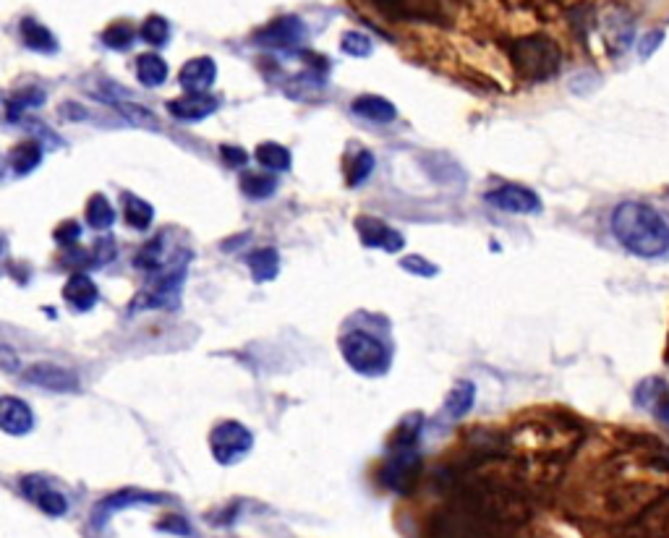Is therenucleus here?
Wrapping results in <instances>:
<instances>
[{"label": "nucleus", "mask_w": 669, "mask_h": 538, "mask_svg": "<svg viewBox=\"0 0 669 538\" xmlns=\"http://www.w3.org/2000/svg\"><path fill=\"white\" fill-rule=\"evenodd\" d=\"M220 108V100L212 95H186L181 100L168 102V113L176 118V121L196 123L204 121L207 115H212Z\"/></svg>", "instance_id": "15"}, {"label": "nucleus", "mask_w": 669, "mask_h": 538, "mask_svg": "<svg viewBox=\"0 0 669 538\" xmlns=\"http://www.w3.org/2000/svg\"><path fill=\"white\" fill-rule=\"evenodd\" d=\"M19 32H21V42H24L29 50H34V53L50 55L58 50V40H55L53 32H50L48 27H42L40 21L24 19L19 24Z\"/></svg>", "instance_id": "18"}, {"label": "nucleus", "mask_w": 669, "mask_h": 538, "mask_svg": "<svg viewBox=\"0 0 669 538\" xmlns=\"http://www.w3.org/2000/svg\"><path fill=\"white\" fill-rule=\"evenodd\" d=\"M160 502H163L160 494H149V491H142V489H121V491H115V494H110V497L102 499L100 505L95 507L92 523H95L97 528H102V525L108 523V518L113 515V512L126 510V507H134V505H160Z\"/></svg>", "instance_id": "9"}, {"label": "nucleus", "mask_w": 669, "mask_h": 538, "mask_svg": "<svg viewBox=\"0 0 669 538\" xmlns=\"http://www.w3.org/2000/svg\"><path fill=\"white\" fill-rule=\"evenodd\" d=\"M34 426V416L29 411V405L19 397H3L0 400V429L11 434V437H21L29 434Z\"/></svg>", "instance_id": "14"}, {"label": "nucleus", "mask_w": 669, "mask_h": 538, "mask_svg": "<svg viewBox=\"0 0 669 538\" xmlns=\"http://www.w3.org/2000/svg\"><path fill=\"white\" fill-rule=\"evenodd\" d=\"M476 400V387L471 382H458L453 387V392L447 395L445 400V416L450 421H460L463 416H468L471 405Z\"/></svg>", "instance_id": "20"}, {"label": "nucleus", "mask_w": 669, "mask_h": 538, "mask_svg": "<svg viewBox=\"0 0 669 538\" xmlns=\"http://www.w3.org/2000/svg\"><path fill=\"white\" fill-rule=\"evenodd\" d=\"M115 256V243L113 238H100V241L95 243V262L102 264V262H110Z\"/></svg>", "instance_id": "40"}, {"label": "nucleus", "mask_w": 669, "mask_h": 538, "mask_svg": "<svg viewBox=\"0 0 669 538\" xmlns=\"http://www.w3.org/2000/svg\"><path fill=\"white\" fill-rule=\"evenodd\" d=\"M400 267L406 269V272H411V275H419V277H434L440 269L434 267V264H429L424 259V256H406L403 262H400Z\"/></svg>", "instance_id": "34"}, {"label": "nucleus", "mask_w": 669, "mask_h": 538, "mask_svg": "<svg viewBox=\"0 0 669 538\" xmlns=\"http://www.w3.org/2000/svg\"><path fill=\"white\" fill-rule=\"evenodd\" d=\"M351 110L359 118H366V121L372 123H392L395 118H398V110H395V105H392L390 100H385V97H377V95H364L359 97V100H353Z\"/></svg>", "instance_id": "17"}, {"label": "nucleus", "mask_w": 669, "mask_h": 538, "mask_svg": "<svg viewBox=\"0 0 669 538\" xmlns=\"http://www.w3.org/2000/svg\"><path fill=\"white\" fill-rule=\"evenodd\" d=\"M136 76L142 81L144 87H160L168 79V63L155 53H144L139 55L136 61Z\"/></svg>", "instance_id": "21"}, {"label": "nucleus", "mask_w": 669, "mask_h": 538, "mask_svg": "<svg viewBox=\"0 0 669 538\" xmlns=\"http://www.w3.org/2000/svg\"><path fill=\"white\" fill-rule=\"evenodd\" d=\"M656 416L662 418L664 424H669V403H662V408H659V411H656Z\"/></svg>", "instance_id": "42"}, {"label": "nucleus", "mask_w": 669, "mask_h": 538, "mask_svg": "<svg viewBox=\"0 0 669 538\" xmlns=\"http://www.w3.org/2000/svg\"><path fill=\"white\" fill-rule=\"evenodd\" d=\"M220 155H223L225 165H230V168H244L246 162H249V155L241 147H228V144H223Z\"/></svg>", "instance_id": "39"}, {"label": "nucleus", "mask_w": 669, "mask_h": 538, "mask_svg": "<svg viewBox=\"0 0 669 538\" xmlns=\"http://www.w3.org/2000/svg\"><path fill=\"white\" fill-rule=\"evenodd\" d=\"M115 222V209L113 204L105 199L102 194H95L87 204V225L95 230H108Z\"/></svg>", "instance_id": "26"}, {"label": "nucleus", "mask_w": 669, "mask_h": 538, "mask_svg": "<svg viewBox=\"0 0 669 538\" xmlns=\"http://www.w3.org/2000/svg\"><path fill=\"white\" fill-rule=\"evenodd\" d=\"M421 476V455L419 447L406 450H390V458L379 471V484L395 494H411L416 489V481Z\"/></svg>", "instance_id": "4"}, {"label": "nucleus", "mask_w": 669, "mask_h": 538, "mask_svg": "<svg viewBox=\"0 0 669 538\" xmlns=\"http://www.w3.org/2000/svg\"><path fill=\"white\" fill-rule=\"evenodd\" d=\"M142 40L152 48H163L170 40V24L163 16H149L142 24Z\"/></svg>", "instance_id": "30"}, {"label": "nucleus", "mask_w": 669, "mask_h": 538, "mask_svg": "<svg viewBox=\"0 0 669 538\" xmlns=\"http://www.w3.org/2000/svg\"><path fill=\"white\" fill-rule=\"evenodd\" d=\"M21 491H24V494H27L45 515H50V518H61V515H66L68 512V499L63 497L61 491H55L53 486H48V481H42V478H24Z\"/></svg>", "instance_id": "12"}, {"label": "nucleus", "mask_w": 669, "mask_h": 538, "mask_svg": "<svg viewBox=\"0 0 669 538\" xmlns=\"http://www.w3.org/2000/svg\"><path fill=\"white\" fill-rule=\"evenodd\" d=\"M21 379L32 387H42L50 392H79V379L74 371L58 364H32L21 374Z\"/></svg>", "instance_id": "8"}, {"label": "nucleus", "mask_w": 669, "mask_h": 538, "mask_svg": "<svg viewBox=\"0 0 669 538\" xmlns=\"http://www.w3.org/2000/svg\"><path fill=\"white\" fill-rule=\"evenodd\" d=\"M340 48H343V53L348 55L366 58V55H372V40H369L364 32H345Z\"/></svg>", "instance_id": "33"}, {"label": "nucleus", "mask_w": 669, "mask_h": 538, "mask_svg": "<svg viewBox=\"0 0 669 538\" xmlns=\"http://www.w3.org/2000/svg\"><path fill=\"white\" fill-rule=\"evenodd\" d=\"M609 228L622 249H628L633 256L659 259V256L669 254V222L651 204H617L609 217Z\"/></svg>", "instance_id": "1"}, {"label": "nucleus", "mask_w": 669, "mask_h": 538, "mask_svg": "<svg viewBox=\"0 0 669 538\" xmlns=\"http://www.w3.org/2000/svg\"><path fill=\"white\" fill-rule=\"evenodd\" d=\"M123 215L134 230H147L155 220V209L136 194H123Z\"/></svg>", "instance_id": "23"}, {"label": "nucleus", "mask_w": 669, "mask_h": 538, "mask_svg": "<svg viewBox=\"0 0 669 538\" xmlns=\"http://www.w3.org/2000/svg\"><path fill=\"white\" fill-rule=\"evenodd\" d=\"M374 170V155L372 152H359V155L353 157V165L348 170V186H361V183L372 175Z\"/></svg>", "instance_id": "32"}, {"label": "nucleus", "mask_w": 669, "mask_h": 538, "mask_svg": "<svg viewBox=\"0 0 669 538\" xmlns=\"http://www.w3.org/2000/svg\"><path fill=\"white\" fill-rule=\"evenodd\" d=\"M487 202L492 207L502 209V212H515V215H528V212H539L541 209L539 196L534 191L523 189V186H513V183L489 191Z\"/></svg>", "instance_id": "10"}, {"label": "nucleus", "mask_w": 669, "mask_h": 538, "mask_svg": "<svg viewBox=\"0 0 669 538\" xmlns=\"http://www.w3.org/2000/svg\"><path fill=\"white\" fill-rule=\"evenodd\" d=\"M510 61L518 76L528 81L552 79L560 68V48L544 34H531L510 45Z\"/></svg>", "instance_id": "2"}, {"label": "nucleus", "mask_w": 669, "mask_h": 538, "mask_svg": "<svg viewBox=\"0 0 669 538\" xmlns=\"http://www.w3.org/2000/svg\"><path fill=\"white\" fill-rule=\"evenodd\" d=\"M63 298L74 311H92L95 309L97 298H100V290H97L95 280L84 272H76V275L68 277L66 288H63Z\"/></svg>", "instance_id": "16"}, {"label": "nucleus", "mask_w": 669, "mask_h": 538, "mask_svg": "<svg viewBox=\"0 0 669 538\" xmlns=\"http://www.w3.org/2000/svg\"><path fill=\"white\" fill-rule=\"evenodd\" d=\"M136 267L147 269V272H157L165 267V236H157L136 254Z\"/></svg>", "instance_id": "28"}, {"label": "nucleus", "mask_w": 669, "mask_h": 538, "mask_svg": "<svg viewBox=\"0 0 669 538\" xmlns=\"http://www.w3.org/2000/svg\"><path fill=\"white\" fill-rule=\"evenodd\" d=\"M241 191H244L249 199H267L278 191V178L270 173H244L241 175Z\"/></svg>", "instance_id": "25"}, {"label": "nucleus", "mask_w": 669, "mask_h": 538, "mask_svg": "<svg viewBox=\"0 0 669 538\" xmlns=\"http://www.w3.org/2000/svg\"><path fill=\"white\" fill-rule=\"evenodd\" d=\"M157 531H163V533H176V536H194V531H191V525L186 523V520L183 518H178V515H168V518L165 520H160V523H157Z\"/></svg>", "instance_id": "37"}, {"label": "nucleus", "mask_w": 669, "mask_h": 538, "mask_svg": "<svg viewBox=\"0 0 669 538\" xmlns=\"http://www.w3.org/2000/svg\"><path fill=\"white\" fill-rule=\"evenodd\" d=\"M421 429H424V416L421 413H411L400 421L390 439V450H406V447H419Z\"/></svg>", "instance_id": "22"}, {"label": "nucleus", "mask_w": 669, "mask_h": 538, "mask_svg": "<svg viewBox=\"0 0 669 538\" xmlns=\"http://www.w3.org/2000/svg\"><path fill=\"white\" fill-rule=\"evenodd\" d=\"M40 162H42V147L34 142L21 144V147L14 149V155H11V168H14L16 175L32 173Z\"/></svg>", "instance_id": "27"}, {"label": "nucleus", "mask_w": 669, "mask_h": 538, "mask_svg": "<svg viewBox=\"0 0 669 538\" xmlns=\"http://www.w3.org/2000/svg\"><path fill=\"white\" fill-rule=\"evenodd\" d=\"M246 262H249L251 275H254V280H257V283H270V280H275V277H278L280 256L275 249L251 251Z\"/></svg>", "instance_id": "19"}, {"label": "nucleus", "mask_w": 669, "mask_h": 538, "mask_svg": "<svg viewBox=\"0 0 669 538\" xmlns=\"http://www.w3.org/2000/svg\"><path fill=\"white\" fill-rule=\"evenodd\" d=\"M372 3L390 19H403L408 14V0H372Z\"/></svg>", "instance_id": "38"}, {"label": "nucleus", "mask_w": 669, "mask_h": 538, "mask_svg": "<svg viewBox=\"0 0 669 538\" xmlns=\"http://www.w3.org/2000/svg\"><path fill=\"white\" fill-rule=\"evenodd\" d=\"M659 42H662V32H651L649 37H646V40H643V45H641L643 55H651V53H654V45H659Z\"/></svg>", "instance_id": "41"}, {"label": "nucleus", "mask_w": 669, "mask_h": 538, "mask_svg": "<svg viewBox=\"0 0 669 538\" xmlns=\"http://www.w3.org/2000/svg\"><path fill=\"white\" fill-rule=\"evenodd\" d=\"M254 157H257L259 165L270 170V173H285V170L291 168V152L275 142L259 144Z\"/></svg>", "instance_id": "24"}, {"label": "nucleus", "mask_w": 669, "mask_h": 538, "mask_svg": "<svg viewBox=\"0 0 669 538\" xmlns=\"http://www.w3.org/2000/svg\"><path fill=\"white\" fill-rule=\"evenodd\" d=\"M183 275H186V262L176 264L173 269H165L147 293L136 296V303L131 309H165L168 303L173 306L178 301V293H181Z\"/></svg>", "instance_id": "6"}, {"label": "nucleus", "mask_w": 669, "mask_h": 538, "mask_svg": "<svg viewBox=\"0 0 669 538\" xmlns=\"http://www.w3.org/2000/svg\"><path fill=\"white\" fill-rule=\"evenodd\" d=\"M356 230H359L361 243L369 246V249H382L390 251V254H398L403 249V236L398 230H392L390 225H385L382 220H374V217H359L356 220Z\"/></svg>", "instance_id": "11"}, {"label": "nucleus", "mask_w": 669, "mask_h": 538, "mask_svg": "<svg viewBox=\"0 0 669 538\" xmlns=\"http://www.w3.org/2000/svg\"><path fill=\"white\" fill-rule=\"evenodd\" d=\"M79 238H82V225H79V222H74V220L63 222L61 228L55 230V241L61 243V246H74Z\"/></svg>", "instance_id": "36"}, {"label": "nucleus", "mask_w": 669, "mask_h": 538, "mask_svg": "<svg viewBox=\"0 0 669 538\" xmlns=\"http://www.w3.org/2000/svg\"><path fill=\"white\" fill-rule=\"evenodd\" d=\"M304 21L298 16H280L270 21L267 27L254 34V42L262 48H296L298 42L304 40Z\"/></svg>", "instance_id": "7"}, {"label": "nucleus", "mask_w": 669, "mask_h": 538, "mask_svg": "<svg viewBox=\"0 0 669 538\" xmlns=\"http://www.w3.org/2000/svg\"><path fill=\"white\" fill-rule=\"evenodd\" d=\"M181 87L189 95H207V89L215 84L217 79V63L212 58H194L181 68Z\"/></svg>", "instance_id": "13"}, {"label": "nucleus", "mask_w": 669, "mask_h": 538, "mask_svg": "<svg viewBox=\"0 0 669 538\" xmlns=\"http://www.w3.org/2000/svg\"><path fill=\"white\" fill-rule=\"evenodd\" d=\"M42 102H45V92L42 89H24V92H19L16 97H11V100H6V118L8 123L19 121V115L24 113L27 108H40Z\"/></svg>", "instance_id": "29"}, {"label": "nucleus", "mask_w": 669, "mask_h": 538, "mask_svg": "<svg viewBox=\"0 0 669 538\" xmlns=\"http://www.w3.org/2000/svg\"><path fill=\"white\" fill-rule=\"evenodd\" d=\"M136 34L129 24H113L102 32V45L110 50H129L134 45Z\"/></svg>", "instance_id": "31"}, {"label": "nucleus", "mask_w": 669, "mask_h": 538, "mask_svg": "<svg viewBox=\"0 0 669 538\" xmlns=\"http://www.w3.org/2000/svg\"><path fill=\"white\" fill-rule=\"evenodd\" d=\"M118 110H123V115H126L131 123H136V126L157 128V121L152 118V115H149V110L139 108V105H126V102H118Z\"/></svg>", "instance_id": "35"}, {"label": "nucleus", "mask_w": 669, "mask_h": 538, "mask_svg": "<svg viewBox=\"0 0 669 538\" xmlns=\"http://www.w3.org/2000/svg\"><path fill=\"white\" fill-rule=\"evenodd\" d=\"M340 350L348 366L366 377H382L390 369V348L364 330H353L340 337Z\"/></svg>", "instance_id": "3"}, {"label": "nucleus", "mask_w": 669, "mask_h": 538, "mask_svg": "<svg viewBox=\"0 0 669 538\" xmlns=\"http://www.w3.org/2000/svg\"><path fill=\"white\" fill-rule=\"evenodd\" d=\"M212 455L220 465H236L238 460H244L254 447V437L244 424L238 421H223L217 424L210 434Z\"/></svg>", "instance_id": "5"}]
</instances>
